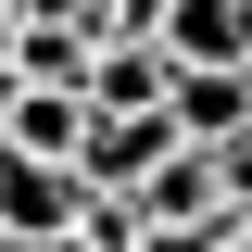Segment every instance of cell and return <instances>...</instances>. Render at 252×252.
Listing matches in <instances>:
<instances>
[{
  "instance_id": "obj_1",
  "label": "cell",
  "mask_w": 252,
  "mask_h": 252,
  "mask_svg": "<svg viewBox=\"0 0 252 252\" xmlns=\"http://www.w3.org/2000/svg\"><path fill=\"white\" fill-rule=\"evenodd\" d=\"M89 51H101V26H89V13H13V38H0V76L89 89Z\"/></svg>"
},
{
  "instance_id": "obj_2",
  "label": "cell",
  "mask_w": 252,
  "mask_h": 252,
  "mask_svg": "<svg viewBox=\"0 0 252 252\" xmlns=\"http://www.w3.org/2000/svg\"><path fill=\"white\" fill-rule=\"evenodd\" d=\"M152 152H177L164 101H152V114H89V126H76V189H139Z\"/></svg>"
},
{
  "instance_id": "obj_3",
  "label": "cell",
  "mask_w": 252,
  "mask_h": 252,
  "mask_svg": "<svg viewBox=\"0 0 252 252\" xmlns=\"http://www.w3.org/2000/svg\"><path fill=\"white\" fill-rule=\"evenodd\" d=\"M0 227L13 240H63L76 227V164H38V152L0 139Z\"/></svg>"
},
{
  "instance_id": "obj_4",
  "label": "cell",
  "mask_w": 252,
  "mask_h": 252,
  "mask_svg": "<svg viewBox=\"0 0 252 252\" xmlns=\"http://www.w3.org/2000/svg\"><path fill=\"white\" fill-rule=\"evenodd\" d=\"M76 126H89V89H38V76H0V139L38 164H76Z\"/></svg>"
},
{
  "instance_id": "obj_5",
  "label": "cell",
  "mask_w": 252,
  "mask_h": 252,
  "mask_svg": "<svg viewBox=\"0 0 252 252\" xmlns=\"http://www.w3.org/2000/svg\"><path fill=\"white\" fill-rule=\"evenodd\" d=\"M240 114H252L240 63H177V76H164V126H177V139H227Z\"/></svg>"
},
{
  "instance_id": "obj_6",
  "label": "cell",
  "mask_w": 252,
  "mask_h": 252,
  "mask_svg": "<svg viewBox=\"0 0 252 252\" xmlns=\"http://www.w3.org/2000/svg\"><path fill=\"white\" fill-rule=\"evenodd\" d=\"M164 76H177L164 38H101V51H89V114H152Z\"/></svg>"
},
{
  "instance_id": "obj_7",
  "label": "cell",
  "mask_w": 252,
  "mask_h": 252,
  "mask_svg": "<svg viewBox=\"0 0 252 252\" xmlns=\"http://www.w3.org/2000/svg\"><path fill=\"white\" fill-rule=\"evenodd\" d=\"M202 164H215V202L227 215H252V114L227 126V139H202Z\"/></svg>"
},
{
  "instance_id": "obj_8",
  "label": "cell",
  "mask_w": 252,
  "mask_h": 252,
  "mask_svg": "<svg viewBox=\"0 0 252 252\" xmlns=\"http://www.w3.org/2000/svg\"><path fill=\"white\" fill-rule=\"evenodd\" d=\"M13 13H26V0H0V38H13Z\"/></svg>"
},
{
  "instance_id": "obj_9",
  "label": "cell",
  "mask_w": 252,
  "mask_h": 252,
  "mask_svg": "<svg viewBox=\"0 0 252 252\" xmlns=\"http://www.w3.org/2000/svg\"><path fill=\"white\" fill-rule=\"evenodd\" d=\"M26 13H76V0H26Z\"/></svg>"
},
{
  "instance_id": "obj_10",
  "label": "cell",
  "mask_w": 252,
  "mask_h": 252,
  "mask_svg": "<svg viewBox=\"0 0 252 252\" xmlns=\"http://www.w3.org/2000/svg\"><path fill=\"white\" fill-rule=\"evenodd\" d=\"M38 252H89V240H38Z\"/></svg>"
}]
</instances>
